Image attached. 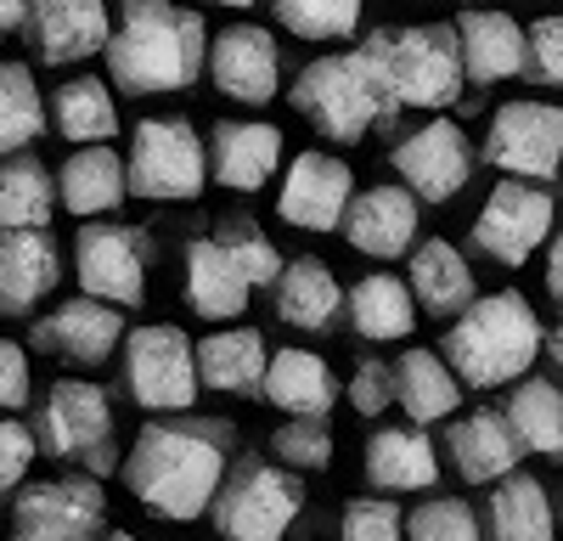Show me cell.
Instances as JSON below:
<instances>
[{"instance_id": "1", "label": "cell", "mask_w": 563, "mask_h": 541, "mask_svg": "<svg viewBox=\"0 0 563 541\" xmlns=\"http://www.w3.org/2000/svg\"><path fill=\"white\" fill-rule=\"evenodd\" d=\"M225 457H231V429L180 412V418L141 423L119 474H124V490L153 519L192 525L214 508V496L225 485Z\"/></svg>"}, {"instance_id": "2", "label": "cell", "mask_w": 563, "mask_h": 541, "mask_svg": "<svg viewBox=\"0 0 563 541\" xmlns=\"http://www.w3.org/2000/svg\"><path fill=\"white\" fill-rule=\"evenodd\" d=\"M102 57L113 85L130 97H169L209 68V29L192 7L175 0H119Z\"/></svg>"}, {"instance_id": "3", "label": "cell", "mask_w": 563, "mask_h": 541, "mask_svg": "<svg viewBox=\"0 0 563 541\" xmlns=\"http://www.w3.org/2000/svg\"><path fill=\"white\" fill-rule=\"evenodd\" d=\"M541 344L547 333H541V316L530 310V299L501 288V294L474 299L462 316H451L440 355L451 361V373L467 389H496V384H519L536 367Z\"/></svg>"}, {"instance_id": "4", "label": "cell", "mask_w": 563, "mask_h": 541, "mask_svg": "<svg viewBox=\"0 0 563 541\" xmlns=\"http://www.w3.org/2000/svg\"><path fill=\"white\" fill-rule=\"evenodd\" d=\"M366 63L378 74V90L389 113L400 108H451L467 85V68H462V45H456V29H372L366 34Z\"/></svg>"}, {"instance_id": "5", "label": "cell", "mask_w": 563, "mask_h": 541, "mask_svg": "<svg viewBox=\"0 0 563 541\" xmlns=\"http://www.w3.org/2000/svg\"><path fill=\"white\" fill-rule=\"evenodd\" d=\"M288 102L299 108V119H310L321 135H333V142H361V135L389 119V102L378 90V74H372L366 52H333V57H316L294 90Z\"/></svg>"}, {"instance_id": "6", "label": "cell", "mask_w": 563, "mask_h": 541, "mask_svg": "<svg viewBox=\"0 0 563 541\" xmlns=\"http://www.w3.org/2000/svg\"><path fill=\"white\" fill-rule=\"evenodd\" d=\"M130 192L147 203H192L209 187V142L180 113H153L130 135Z\"/></svg>"}, {"instance_id": "7", "label": "cell", "mask_w": 563, "mask_h": 541, "mask_svg": "<svg viewBox=\"0 0 563 541\" xmlns=\"http://www.w3.org/2000/svg\"><path fill=\"white\" fill-rule=\"evenodd\" d=\"M299 514H305L299 474L260 463V457L231 468L220 496H214V508H209V519L225 541H288Z\"/></svg>"}, {"instance_id": "8", "label": "cell", "mask_w": 563, "mask_h": 541, "mask_svg": "<svg viewBox=\"0 0 563 541\" xmlns=\"http://www.w3.org/2000/svg\"><path fill=\"white\" fill-rule=\"evenodd\" d=\"M198 344L169 322H147L124 333V389L147 412H186L198 400Z\"/></svg>"}, {"instance_id": "9", "label": "cell", "mask_w": 563, "mask_h": 541, "mask_svg": "<svg viewBox=\"0 0 563 541\" xmlns=\"http://www.w3.org/2000/svg\"><path fill=\"white\" fill-rule=\"evenodd\" d=\"M34 440L63 463H85L90 474L113 468V406L97 384L63 378L45 389V406L34 418Z\"/></svg>"}, {"instance_id": "10", "label": "cell", "mask_w": 563, "mask_h": 541, "mask_svg": "<svg viewBox=\"0 0 563 541\" xmlns=\"http://www.w3.org/2000/svg\"><path fill=\"white\" fill-rule=\"evenodd\" d=\"M485 158L512 180H552L563 169V108L558 102H501L485 130Z\"/></svg>"}, {"instance_id": "11", "label": "cell", "mask_w": 563, "mask_h": 541, "mask_svg": "<svg viewBox=\"0 0 563 541\" xmlns=\"http://www.w3.org/2000/svg\"><path fill=\"white\" fill-rule=\"evenodd\" d=\"M108 496L97 479H45L23 485L12 503V541H102Z\"/></svg>"}, {"instance_id": "12", "label": "cell", "mask_w": 563, "mask_h": 541, "mask_svg": "<svg viewBox=\"0 0 563 541\" xmlns=\"http://www.w3.org/2000/svg\"><path fill=\"white\" fill-rule=\"evenodd\" d=\"M74 270H79V288L90 299H108V305H141L147 299V238L135 225H79L74 238Z\"/></svg>"}, {"instance_id": "13", "label": "cell", "mask_w": 563, "mask_h": 541, "mask_svg": "<svg viewBox=\"0 0 563 541\" xmlns=\"http://www.w3.org/2000/svg\"><path fill=\"white\" fill-rule=\"evenodd\" d=\"M29 344L63 361V367H102L113 350H124V316L108 299L79 294V299H63L57 310L34 316Z\"/></svg>"}, {"instance_id": "14", "label": "cell", "mask_w": 563, "mask_h": 541, "mask_svg": "<svg viewBox=\"0 0 563 541\" xmlns=\"http://www.w3.org/2000/svg\"><path fill=\"white\" fill-rule=\"evenodd\" d=\"M547 238H552L547 187H536V180H496L479 220H474V243L501 265H525Z\"/></svg>"}, {"instance_id": "15", "label": "cell", "mask_w": 563, "mask_h": 541, "mask_svg": "<svg viewBox=\"0 0 563 541\" xmlns=\"http://www.w3.org/2000/svg\"><path fill=\"white\" fill-rule=\"evenodd\" d=\"M400 187H411L422 203H451L462 198L467 175H474V153H467V135L451 119H429L422 130H411L406 142L389 153Z\"/></svg>"}, {"instance_id": "16", "label": "cell", "mask_w": 563, "mask_h": 541, "mask_svg": "<svg viewBox=\"0 0 563 541\" xmlns=\"http://www.w3.org/2000/svg\"><path fill=\"white\" fill-rule=\"evenodd\" d=\"M355 203V175L333 153H299L276 192V214L299 232H339Z\"/></svg>"}, {"instance_id": "17", "label": "cell", "mask_w": 563, "mask_h": 541, "mask_svg": "<svg viewBox=\"0 0 563 541\" xmlns=\"http://www.w3.org/2000/svg\"><path fill=\"white\" fill-rule=\"evenodd\" d=\"M29 45L45 68H68L108 52L113 40V18H108V0H29Z\"/></svg>"}, {"instance_id": "18", "label": "cell", "mask_w": 563, "mask_h": 541, "mask_svg": "<svg viewBox=\"0 0 563 541\" xmlns=\"http://www.w3.org/2000/svg\"><path fill=\"white\" fill-rule=\"evenodd\" d=\"M209 79L220 97L243 102V108H265L282 90V57H276L271 29H254V23L220 29L209 40Z\"/></svg>"}, {"instance_id": "19", "label": "cell", "mask_w": 563, "mask_h": 541, "mask_svg": "<svg viewBox=\"0 0 563 541\" xmlns=\"http://www.w3.org/2000/svg\"><path fill=\"white\" fill-rule=\"evenodd\" d=\"M282 164V130L260 119H220L209 130V180L231 192H260Z\"/></svg>"}, {"instance_id": "20", "label": "cell", "mask_w": 563, "mask_h": 541, "mask_svg": "<svg viewBox=\"0 0 563 541\" xmlns=\"http://www.w3.org/2000/svg\"><path fill=\"white\" fill-rule=\"evenodd\" d=\"M344 238L355 254L372 260H400L417 243V192L411 187H366L355 192L350 214H344Z\"/></svg>"}, {"instance_id": "21", "label": "cell", "mask_w": 563, "mask_h": 541, "mask_svg": "<svg viewBox=\"0 0 563 541\" xmlns=\"http://www.w3.org/2000/svg\"><path fill=\"white\" fill-rule=\"evenodd\" d=\"M63 283L52 232H0V316H34Z\"/></svg>"}, {"instance_id": "22", "label": "cell", "mask_w": 563, "mask_h": 541, "mask_svg": "<svg viewBox=\"0 0 563 541\" xmlns=\"http://www.w3.org/2000/svg\"><path fill=\"white\" fill-rule=\"evenodd\" d=\"M456 45H462V68L467 85H496V79H519L530 63V29H519L507 12H462L456 18Z\"/></svg>"}, {"instance_id": "23", "label": "cell", "mask_w": 563, "mask_h": 541, "mask_svg": "<svg viewBox=\"0 0 563 541\" xmlns=\"http://www.w3.org/2000/svg\"><path fill=\"white\" fill-rule=\"evenodd\" d=\"M445 451H451V463L467 485H496L507 474H519V457H525V445L519 434H512L507 412H467L451 423L445 434Z\"/></svg>"}, {"instance_id": "24", "label": "cell", "mask_w": 563, "mask_h": 541, "mask_svg": "<svg viewBox=\"0 0 563 541\" xmlns=\"http://www.w3.org/2000/svg\"><path fill=\"white\" fill-rule=\"evenodd\" d=\"M249 294H254V283L243 277V265L231 260L214 238L186 243V305H192V316L231 322V316L249 310Z\"/></svg>"}, {"instance_id": "25", "label": "cell", "mask_w": 563, "mask_h": 541, "mask_svg": "<svg viewBox=\"0 0 563 541\" xmlns=\"http://www.w3.org/2000/svg\"><path fill=\"white\" fill-rule=\"evenodd\" d=\"M260 395H265V406H276L288 418H327L339 400V378L316 350H276Z\"/></svg>"}, {"instance_id": "26", "label": "cell", "mask_w": 563, "mask_h": 541, "mask_svg": "<svg viewBox=\"0 0 563 541\" xmlns=\"http://www.w3.org/2000/svg\"><path fill=\"white\" fill-rule=\"evenodd\" d=\"M344 310V288L327 260H288L276 277V316L299 333H327Z\"/></svg>"}, {"instance_id": "27", "label": "cell", "mask_w": 563, "mask_h": 541, "mask_svg": "<svg viewBox=\"0 0 563 541\" xmlns=\"http://www.w3.org/2000/svg\"><path fill=\"white\" fill-rule=\"evenodd\" d=\"M485 541H558L552 496L536 474H507L485 496Z\"/></svg>"}, {"instance_id": "28", "label": "cell", "mask_w": 563, "mask_h": 541, "mask_svg": "<svg viewBox=\"0 0 563 541\" xmlns=\"http://www.w3.org/2000/svg\"><path fill=\"white\" fill-rule=\"evenodd\" d=\"M366 479L378 490H429L440 479V451L417 423L378 429L366 440Z\"/></svg>"}, {"instance_id": "29", "label": "cell", "mask_w": 563, "mask_h": 541, "mask_svg": "<svg viewBox=\"0 0 563 541\" xmlns=\"http://www.w3.org/2000/svg\"><path fill=\"white\" fill-rule=\"evenodd\" d=\"M406 283H411V299L429 316H445V322L474 305V270H467L462 249H451L445 238H429V243L411 249Z\"/></svg>"}, {"instance_id": "30", "label": "cell", "mask_w": 563, "mask_h": 541, "mask_svg": "<svg viewBox=\"0 0 563 541\" xmlns=\"http://www.w3.org/2000/svg\"><path fill=\"white\" fill-rule=\"evenodd\" d=\"M395 406L417 429L440 423L462 406V378L445 367L440 350H406V355H395Z\"/></svg>"}, {"instance_id": "31", "label": "cell", "mask_w": 563, "mask_h": 541, "mask_svg": "<svg viewBox=\"0 0 563 541\" xmlns=\"http://www.w3.org/2000/svg\"><path fill=\"white\" fill-rule=\"evenodd\" d=\"M130 192V169L113 147H79L63 169H57V203L79 220L119 209Z\"/></svg>"}, {"instance_id": "32", "label": "cell", "mask_w": 563, "mask_h": 541, "mask_svg": "<svg viewBox=\"0 0 563 541\" xmlns=\"http://www.w3.org/2000/svg\"><path fill=\"white\" fill-rule=\"evenodd\" d=\"M265 339L254 328H220L198 344V378L220 395H254L265 384Z\"/></svg>"}, {"instance_id": "33", "label": "cell", "mask_w": 563, "mask_h": 541, "mask_svg": "<svg viewBox=\"0 0 563 541\" xmlns=\"http://www.w3.org/2000/svg\"><path fill=\"white\" fill-rule=\"evenodd\" d=\"M344 305H350L355 333H361V339H372V344L406 339V333L417 328V299H411V283L389 277V270H372V277H361V283L344 294Z\"/></svg>"}, {"instance_id": "34", "label": "cell", "mask_w": 563, "mask_h": 541, "mask_svg": "<svg viewBox=\"0 0 563 541\" xmlns=\"http://www.w3.org/2000/svg\"><path fill=\"white\" fill-rule=\"evenodd\" d=\"M57 209V180L40 158H0V232H45Z\"/></svg>"}, {"instance_id": "35", "label": "cell", "mask_w": 563, "mask_h": 541, "mask_svg": "<svg viewBox=\"0 0 563 541\" xmlns=\"http://www.w3.org/2000/svg\"><path fill=\"white\" fill-rule=\"evenodd\" d=\"M52 124L74 147H108L119 135V108L102 79H68L52 97Z\"/></svg>"}, {"instance_id": "36", "label": "cell", "mask_w": 563, "mask_h": 541, "mask_svg": "<svg viewBox=\"0 0 563 541\" xmlns=\"http://www.w3.org/2000/svg\"><path fill=\"white\" fill-rule=\"evenodd\" d=\"M507 423L525 451H536L547 463H563V389L558 384L519 378V389L507 400Z\"/></svg>"}, {"instance_id": "37", "label": "cell", "mask_w": 563, "mask_h": 541, "mask_svg": "<svg viewBox=\"0 0 563 541\" xmlns=\"http://www.w3.org/2000/svg\"><path fill=\"white\" fill-rule=\"evenodd\" d=\"M45 130V97L23 63H0V158L23 153Z\"/></svg>"}, {"instance_id": "38", "label": "cell", "mask_w": 563, "mask_h": 541, "mask_svg": "<svg viewBox=\"0 0 563 541\" xmlns=\"http://www.w3.org/2000/svg\"><path fill=\"white\" fill-rule=\"evenodd\" d=\"M366 0H271L276 23L299 40H350Z\"/></svg>"}, {"instance_id": "39", "label": "cell", "mask_w": 563, "mask_h": 541, "mask_svg": "<svg viewBox=\"0 0 563 541\" xmlns=\"http://www.w3.org/2000/svg\"><path fill=\"white\" fill-rule=\"evenodd\" d=\"M231 260H238L243 265V277L254 283V288H276V277H282V265H288V260H282L276 254V243L260 232V225L249 220V214H231V220H214V232H209Z\"/></svg>"}, {"instance_id": "40", "label": "cell", "mask_w": 563, "mask_h": 541, "mask_svg": "<svg viewBox=\"0 0 563 541\" xmlns=\"http://www.w3.org/2000/svg\"><path fill=\"white\" fill-rule=\"evenodd\" d=\"M271 457L299 468V474L333 468V429H327V418H288L271 434Z\"/></svg>"}, {"instance_id": "41", "label": "cell", "mask_w": 563, "mask_h": 541, "mask_svg": "<svg viewBox=\"0 0 563 541\" xmlns=\"http://www.w3.org/2000/svg\"><path fill=\"white\" fill-rule=\"evenodd\" d=\"M406 541H485V525L462 496H429L422 508H411Z\"/></svg>"}, {"instance_id": "42", "label": "cell", "mask_w": 563, "mask_h": 541, "mask_svg": "<svg viewBox=\"0 0 563 541\" xmlns=\"http://www.w3.org/2000/svg\"><path fill=\"white\" fill-rule=\"evenodd\" d=\"M339 541H406V519L384 496H355L339 519Z\"/></svg>"}, {"instance_id": "43", "label": "cell", "mask_w": 563, "mask_h": 541, "mask_svg": "<svg viewBox=\"0 0 563 541\" xmlns=\"http://www.w3.org/2000/svg\"><path fill=\"white\" fill-rule=\"evenodd\" d=\"M350 406L361 418H378L395 406V361H378V355H361L355 361V378H350Z\"/></svg>"}, {"instance_id": "44", "label": "cell", "mask_w": 563, "mask_h": 541, "mask_svg": "<svg viewBox=\"0 0 563 541\" xmlns=\"http://www.w3.org/2000/svg\"><path fill=\"white\" fill-rule=\"evenodd\" d=\"M525 74L536 85H558L563 90V18L530 23V63H525Z\"/></svg>"}, {"instance_id": "45", "label": "cell", "mask_w": 563, "mask_h": 541, "mask_svg": "<svg viewBox=\"0 0 563 541\" xmlns=\"http://www.w3.org/2000/svg\"><path fill=\"white\" fill-rule=\"evenodd\" d=\"M34 445H40V440H34L29 423L0 418V496L23 485V474H29V463H34Z\"/></svg>"}, {"instance_id": "46", "label": "cell", "mask_w": 563, "mask_h": 541, "mask_svg": "<svg viewBox=\"0 0 563 541\" xmlns=\"http://www.w3.org/2000/svg\"><path fill=\"white\" fill-rule=\"evenodd\" d=\"M29 389H34V378H29V355H23V344L0 339V418L18 412V406H29Z\"/></svg>"}, {"instance_id": "47", "label": "cell", "mask_w": 563, "mask_h": 541, "mask_svg": "<svg viewBox=\"0 0 563 541\" xmlns=\"http://www.w3.org/2000/svg\"><path fill=\"white\" fill-rule=\"evenodd\" d=\"M547 294L563 305V232H558L552 249H547Z\"/></svg>"}, {"instance_id": "48", "label": "cell", "mask_w": 563, "mask_h": 541, "mask_svg": "<svg viewBox=\"0 0 563 541\" xmlns=\"http://www.w3.org/2000/svg\"><path fill=\"white\" fill-rule=\"evenodd\" d=\"M23 18H29V0H0V34L18 29Z\"/></svg>"}, {"instance_id": "49", "label": "cell", "mask_w": 563, "mask_h": 541, "mask_svg": "<svg viewBox=\"0 0 563 541\" xmlns=\"http://www.w3.org/2000/svg\"><path fill=\"white\" fill-rule=\"evenodd\" d=\"M547 355L558 361V373H563V322H558V328L547 333Z\"/></svg>"}, {"instance_id": "50", "label": "cell", "mask_w": 563, "mask_h": 541, "mask_svg": "<svg viewBox=\"0 0 563 541\" xmlns=\"http://www.w3.org/2000/svg\"><path fill=\"white\" fill-rule=\"evenodd\" d=\"M209 7H254V0H209Z\"/></svg>"}, {"instance_id": "51", "label": "cell", "mask_w": 563, "mask_h": 541, "mask_svg": "<svg viewBox=\"0 0 563 541\" xmlns=\"http://www.w3.org/2000/svg\"><path fill=\"white\" fill-rule=\"evenodd\" d=\"M102 541H135V536H124V530H108V536H102Z\"/></svg>"}, {"instance_id": "52", "label": "cell", "mask_w": 563, "mask_h": 541, "mask_svg": "<svg viewBox=\"0 0 563 541\" xmlns=\"http://www.w3.org/2000/svg\"><path fill=\"white\" fill-rule=\"evenodd\" d=\"M558 180H563V169H558Z\"/></svg>"}]
</instances>
